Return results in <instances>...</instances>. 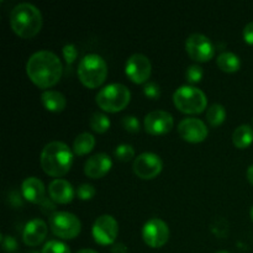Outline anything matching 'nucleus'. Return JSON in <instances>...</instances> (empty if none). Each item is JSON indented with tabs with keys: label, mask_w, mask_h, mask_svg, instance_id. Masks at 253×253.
Instances as JSON below:
<instances>
[{
	"label": "nucleus",
	"mask_w": 253,
	"mask_h": 253,
	"mask_svg": "<svg viewBox=\"0 0 253 253\" xmlns=\"http://www.w3.org/2000/svg\"><path fill=\"white\" fill-rule=\"evenodd\" d=\"M26 73L32 83L47 89L58 83L63 73V66L54 52L40 49L30 56L26 63Z\"/></svg>",
	"instance_id": "obj_1"
},
{
	"label": "nucleus",
	"mask_w": 253,
	"mask_h": 253,
	"mask_svg": "<svg viewBox=\"0 0 253 253\" xmlns=\"http://www.w3.org/2000/svg\"><path fill=\"white\" fill-rule=\"evenodd\" d=\"M40 162L42 169L57 179L69 172L73 165V152L64 142L52 141L42 148Z\"/></svg>",
	"instance_id": "obj_2"
},
{
	"label": "nucleus",
	"mask_w": 253,
	"mask_h": 253,
	"mask_svg": "<svg viewBox=\"0 0 253 253\" xmlns=\"http://www.w3.org/2000/svg\"><path fill=\"white\" fill-rule=\"evenodd\" d=\"M10 25L17 36L31 39L41 30L42 14L34 4L20 2L10 12Z\"/></svg>",
	"instance_id": "obj_3"
},
{
	"label": "nucleus",
	"mask_w": 253,
	"mask_h": 253,
	"mask_svg": "<svg viewBox=\"0 0 253 253\" xmlns=\"http://www.w3.org/2000/svg\"><path fill=\"white\" fill-rule=\"evenodd\" d=\"M78 77L88 88H98L108 77V64L105 59L96 53L85 54L78 66Z\"/></svg>",
	"instance_id": "obj_4"
},
{
	"label": "nucleus",
	"mask_w": 253,
	"mask_h": 253,
	"mask_svg": "<svg viewBox=\"0 0 253 253\" xmlns=\"http://www.w3.org/2000/svg\"><path fill=\"white\" fill-rule=\"evenodd\" d=\"M131 100V93L126 85L121 83H111L105 85L96 94L95 101L99 108L108 113H118L125 109Z\"/></svg>",
	"instance_id": "obj_5"
},
{
	"label": "nucleus",
	"mask_w": 253,
	"mask_h": 253,
	"mask_svg": "<svg viewBox=\"0 0 253 253\" xmlns=\"http://www.w3.org/2000/svg\"><path fill=\"white\" fill-rule=\"evenodd\" d=\"M177 109L185 114H200L207 109L208 98L202 89L193 85H182L173 94Z\"/></svg>",
	"instance_id": "obj_6"
},
{
	"label": "nucleus",
	"mask_w": 253,
	"mask_h": 253,
	"mask_svg": "<svg viewBox=\"0 0 253 253\" xmlns=\"http://www.w3.org/2000/svg\"><path fill=\"white\" fill-rule=\"evenodd\" d=\"M49 229L63 240L76 239L82 230L81 220L68 211H56L49 216Z\"/></svg>",
	"instance_id": "obj_7"
},
{
	"label": "nucleus",
	"mask_w": 253,
	"mask_h": 253,
	"mask_svg": "<svg viewBox=\"0 0 253 253\" xmlns=\"http://www.w3.org/2000/svg\"><path fill=\"white\" fill-rule=\"evenodd\" d=\"M142 239L147 246L160 249L169 240V227L160 217H152L143 225Z\"/></svg>",
	"instance_id": "obj_8"
},
{
	"label": "nucleus",
	"mask_w": 253,
	"mask_h": 253,
	"mask_svg": "<svg viewBox=\"0 0 253 253\" xmlns=\"http://www.w3.org/2000/svg\"><path fill=\"white\" fill-rule=\"evenodd\" d=\"M185 49L195 62H208L214 57L215 47L209 37L203 34H193L185 41Z\"/></svg>",
	"instance_id": "obj_9"
},
{
	"label": "nucleus",
	"mask_w": 253,
	"mask_h": 253,
	"mask_svg": "<svg viewBox=\"0 0 253 253\" xmlns=\"http://www.w3.org/2000/svg\"><path fill=\"white\" fill-rule=\"evenodd\" d=\"M91 234L99 245H103V246L113 245L116 241L119 234L118 221L111 215H101L94 221Z\"/></svg>",
	"instance_id": "obj_10"
},
{
	"label": "nucleus",
	"mask_w": 253,
	"mask_h": 253,
	"mask_svg": "<svg viewBox=\"0 0 253 253\" xmlns=\"http://www.w3.org/2000/svg\"><path fill=\"white\" fill-rule=\"evenodd\" d=\"M133 172L141 179H153L163 168V162L158 155L153 152H143L133 161Z\"/></svg>",
	"instance_id": "obj_11"
},
{
	"label": "nucleus",
	"mask_w": 253,
	"mask_h": 253,
	"mask_svg": "<svg viewBox=\"0 0 253 253\" xmlns=\"http://www.w3.org/2000/svg\"><path fill=\"white\" fill-rule=\"evenodd\" d=\"M126 76L136 84L147 83L152 72V64L147 56L142 53H133L128 57L125 64Z\"/></svg>",
	"instance_id": "obj_12"
},
{
	"label": "nucleus",
	"mask_w": 253,
	"mask_h": 253,
	"mask_svg": "<svg viewBox=\"0 0 253 253\" xmlns=\"http://www.w3.org/2000/svg\"><path fill=\"white\" fill-rule=\"evenodd\" d=\"M174 125L172 114L165 110H153L145 116L143 126L146 132L151 135H165L169 132Z\"/></svg>",
	"instance_id": "obj_13"
},
{
	"label": "nucleus",
	"mask_w": 253,
	"mask_h": 253,
	"mask_svg": "<svg viewBox=\"0 0 253 253\" xmlns=\"http://www.w3.org/2000/svg\"><path fill=\"white\" fill-rule=\"evenodd\" d=\"M178 133L184 141L190 143L203 142L208 137L207 125L197 118H185L178 125Z\"/></svg>",
	"instance_id": "obj_14"
},
{
	"label": "nucleus",
	"mask_w": 253,
	"mask_h": 253,
	"mask_svg": "<svg viewBox=\"0 0 253 253\" xmlns=\"http://www.w3.org/2000/svg\"><path fill=\"white\" fill-rule=\"evenodd\" d=\"M113 167V161L106 153H95L86 160L84 165V173L89 178L98 179L104 177Z\"/></svg>",
	"instance_id": "obj_15"
},
{
	"label": "nucleus",
	"mask_w": 253,
	"mask_h": 253,
	"mask_svg": "<svg viewBox=\"0 0 253 253\" xmlns=\"http://www.w3.org/2000/svg\"><path fill=\"white\" fill-rule=\"evenodd\" d=\"M48 227L42 219H32L25 225L22 231V240L27 246H39L46 239Z\"/></svg>",
	"instance_id": "obj_16"
},
{
	"label": "nucleus",
	"mask_w": 253,
	"mask_h": 253,
	"mask_svg": "<svg viewBox=\"0 0 253 253\" xmlns=\"http://www.w3.org/2000/svg\"><path fill=\"white\" fill-rule=\"evenodd\" d=\"M48 194L51 200L57 204H68L74 198V188L68 180L57 178L49 183Z\"/></svg>",
	"instance_id": "obj_17"
},
{
	"label": "nucleus",
	"mask_w": 253,
	"mask_h": 253,
	"mask_svg": "<svg viewBox=\"0 0 253 253\" xmlns=\"http://www.w3.org/2000/svg\"><path fill=\"white\" fill-rule=\"evenodd\" d=\"M21 192L25 199L34 204H39L44 200V185L37 177H27L21 184Z\"/></svg>",
	"instance_id": "obj_18"
},
{
	"label": "nucleus",
	"mask_w": 253,
	"mask_h": 253,
	"mask_svg": "<svg viewBox=\"0 0 253 253\" xmlns=\"http://www.w3.org/2000/svg\"><path fill=\"white\" fill-rule=\"evenodd\" d=\"M42 105L52 113H61L66 109L67 99L57 90H46L41 94Z\"/></svg>",
	"instance_id": "obj_19"
},
{
	"label": "nucleus",
	"mask_w": 253,
	"mask_h": 253,
	"mask_svg": "<svg viewBox=\"0 0 253 253\" xmlns=\"http://www.w3.org/2000/svg\"><path fill=\"white\" fill-rule=\"evenodd\" d=\"M216 64L222 72L234 73V72L239 71L240 67H241V59L234 52L224 51L217 56Z\"/></svg>",
	"instance_id": "obj_20"
},
{
	"label": "nucleus",
	"mask_w": 253,
	"mask_h": 253,
	"mask_svg": "<svg viewBox=\"0 0 253 253\" xmlns=\"http://www.w3.org/2000/svg\"><path fill=\"white\" fill-rule=\"evenodd\" d=\"M232 142L237 148H247L253 142V128L247 124L240 125L232 133Z\"/></svg>",
	"instance_id": "obj_21"
},
{
	"label": "nucleus",
	"mask_w": 253,
	"mask_h": 253,
	"mask_svg": "<svg viewBox=\"0 0 253 253\" xmlns=\"http://www.w3.org/2000/svg\"><path fill=\"white\" fill-rule=\"evenodd\" d=\"M95 146V137L89 132H82L74 138L73 152L78 156L88 155Z\"/></svg>",
	"instance_id": "obj_22"
},
{
	"label": "nucleus",
	"mask_w": 253,
	"mask_h": 253,
	"mask_svg": "<svg viewBox=\"0 0 253 253\" xmlns=\"http://www.w3.org/2000/svg\"><path fill=\"white\" fill-rule=\"evenodd\" d=\"M225 118H226V110H225V108L221 104L215 103L208 108L207 119L208 123L211 126L221 125L225 121Z\"/></svg>",
	"instance_id": "obj_23"
},
{
	"label": "nucleus",
	"mask_w": 253,
	"mask_h": 253,
	"mask_svg": "<svg viewBox=\"0 0 253 253\" xmlns=\"http://www.w3.org/2000/svg\"><path fill=\"white\" fill-rule=\"evenodd\" d=\"M89 125L93 131L98 133H104L109 130L110 127V120H109L108 116L103 113H94L90 116V120H89Z\"/></svg>",
	"instance_id": "obj_24"
},
{
	"label": "nucleus",
	"mask_w": 253,
	"mask_h": 253,
	"mask_svg": "<svg viewBox=\"0 0 253 253\" xmlns=\"http://www.w3.org/2000/svg\"><path fill=\"white\" fill-rule=\"evenodd\" d=\"M115 156L121 162H128L135 157V148L128 143H121L115 148Z\"/></svg>",
	"instance_id": "obj_25"
},
{
	"label": "nucleus",
	"mask_w": 253,
	"mask_h": 253,
	"mask_svg": "<svg viewBox=\"0 0 253 253\" xmlns=\"http://www.w3.org/2000/svg\"><path fill=\"white\" fill-rule=\"evenodd\" d=\"M41 253H71V250L64 242L58 240H51L42 249Z\"/></svg>",
	"instance_id": "obj_26"
},
{
	"label": "nucleus",
	"mask_w": 253,
	"mask_h": 253,
	"mask_svg": "<svg viewBox=\"0 0 253 253\" xmlns=\"http://www.w3.org/2000/svg\"><path fill=\"white\" fill-rule=\"evenodd\" d=\"M203 76H204V71L200 66L198 64H192L187 68V72H185V77H187V81L189 83H199L203 79Z\"/></svg>",
	"instance_id": "obj_27"
},
{
	"label": "nucleus",
	"mask_w": 253,
	"mask_h": 253,
	"mask_svg": "<svg viewBox=\"0 0 253 253\" xmlns=\"http://www.w3.org/2000/svg\"><path fill=\"white\" fill-rule=\"evenodd\" d=\"M121 125L128 132H138L140 131V121L136 116L126 115L121 120Z\"/></svg>",
	"instance_id": "obj_28"
},
{
	"label": "nucleus",
	"mask_w": 253,
	"mask_h": 253,
	"mask_svg": "<svg viewBox=\"0 0 253 253\" xmlns=\"http://www.w3.org/2000/svg\"><path fill=\"white\" fill-rule=\"evenodd\" d=\"M77 195L81 200H90L95 195V188L89 183H83L77 188Z\"/></svg>",
	"instance_id": "obj_29"
},
{
	"label": "nucleus",
	"mask_w": 253,
	"mask_h": 253,
	"mask_svg": "<svg viewBox=\"0 0 253 253\" xmlns=\"http://www.w3.org/2000/svg\"><path fill=\"white\" fill-rule=\"evenodd\" d=\"M63 57L66 59L67 64H72L77 59V56H78V51H77V47L74 46L73 43H67L64 44L63 49Z\"/></svg>",
	"instance_id": "obj_30"
},
{
	"label": "nucleus",
	"mask_w": 253,
	"mask_h": 253,
	"mask_svg": "<svg viewBox=\"0 0 253 253\" xmlns=\"http://www.w3.org/2000/svg\"><path fill=\"white\" fill-rule=\"evenodd\" d=\"M143 93L147 98L150 99H157L161 95V89L160 85L155 82H147L143 86Z\"/></svg>",
	"instance_id": "obj_31"
},
{
	"label": "nucleus",
	"mask_w": 253,
	"mask_h": 253,
	"mask_svg": "<svg viewBox=\"0 0 253 253\" xmlns=\"http://www.w3.org/2000/svg\"><path fill=\"white\" fill-rule=\"evenodd\" d=\"M1 245L6 252H12L17 249V242L12 236H1Z\"/></svg>",
	"instance_id": "obj_32"
},
{
	"label": "nucleus",
	"mask_w": 253,
	"mask_h": 253,
	"mask_svg": "<svg viewBox=\"0 0 253 253\" xmlns=\"http://www.w3.org/2000/svg\"><path fill=\"white\" fill-rule=\"evenodd\" d=\"M244 40L249 44H253V21L249 22L244 29Z\"/></svg>",
	"instance_id": "obj_33"
},
{
	"label": "nucleus",
	"mask_w": 253,
	"mask_h": 253,
	"mask_svg": "<svg viewBox=\"0 0 253 253\" xmlns=\"http://www.w3.org/2000/svg\"><path fill=\"white\" fill-rule=\"evenodd\" d=\"M111 252L113 253H127L128 250H127V247H126L125 244H123V242H119V244L113 245V247H111Z\"/></svg>",
	"instance_id": "obj_34"
},
{
	"label": "nucleus",
	"mask_w": 253,
	"mask_h": 253,
	"mask_svg": "<svg viewBox=\"0 0 253 253\" xmlns=\"http://www.w3.org/2000/svg\"><path fill=\"white\" fill-rule=\"evenodd\" d=\"M246 175H247V179H249V182L253 185V165H251L249 168H247Z\"/></svg>",
	"instance_id": "obj_35"
},
{
	"label": "nucleus",
	"mask_w": 253,
	"mask_h": 253,
	"mask_svg": "<svg viewBox=\"0 0 253 253\" xmlns=\"http://www.w3.org/2000/svg\"><path fill=\"white\" fill-rule=\"evenodd\" d=\"M77 253H98V252L94 251V250H91V249H83V250H79Z\"/></svg>",
	"instance_id": "obj_36"
},
{
	"label": "nucleus",
	"mask_w": 253,
	"mask_h": 253,
	"mask_svg": "<svg viewBox=\"0 0 253 253\" xmlns=\"http://www.w3.org/2000/svg\"><path fill=\"white\" fill-rule=\"evenodd\" d=\"M250 215H251V219H252V221H253V207L251 208V211H250Z\"/></svg>",
	"instance_id": "obj_37"
},
{
	"label": "nucleus",
	"mask_w": 253,
	"mask_h": 253,
	"mask_svg": "<svg viewBox=\"0 0 253 253\" xmlns=\"http://www.w3.org/2000/svg\"><path fill=\"white\" fill-rule=\"evenodd\" d=\"M216 253H230V252H227V251H219V252H216Z\"/></svg>",
	"instance_id": "obj_38"
}]
</instances>
